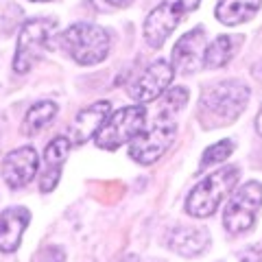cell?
<instances>
[{"label":"cell","mask_w":262,"mask_h":262,"mask_svg":"<svg viewBox=\"0 0 262 262\" xmlns=\"http://www.w3.org/2000/svg\"><path fill=\"white\" fill-rule=\"evenodd\" d=\"M249 88L243 81L227 79L203 90L199 101V118L203 127H225L232 125L247 107Z\"/></svg>","instance_id":"obj_1"},{"label":"cell","mask_w":262,"mask_h":262,"mask_svg":"<svg viewBox=\"0 0 262 262\" xmlns=\"http://www.w3.org/2000/svg\"><path fill=\"white\" fill-rule=\"evenodd\" d=\"M110 35L107 31L96 27V24L79 22L72 24L59 35V46L63 53H68L81 66L101 63L110 53Z\"/></svg>","instance_id":"obj_2"},{"label":"cell","mask_w":262,"mask_h":262,"mask_svg":"<svg viewBox=\"0 0 262 262\" xmlns=\"http://www.w3.org/2000/svg\"><path fill=\"white\" fill-rule=\"evenodd\" d=\"M238 175H241L238 166H225L216 170V173L208 175L199 186H194V190L188 196L186 212L196 219L212 216L221 206V201L225 199V194L236 186Z\"/></svg>","instance_id":"obj_3"},{"label":"cell","mask_w":262,"mask_h":262,"mask_svg":"<svg viewBox=\"0 0 262 262\" xmlns=\"http://www.w3.org/2000/svg\"><path fill=\"white\" fill-rule=\"evenodd\" d=\"M57 27H59L57 20H51V18H35L24 24L18 37L15 57H13V70L18 75L29 72L33 66L42 59L44 53L51 48Z\"/></svg>","instance_id":"obj_4"},{"label":"cell","mask_w":262,"mask_h":262,"mask_svg":"<svg viewBox=\"0 0 262 262\" xmlns=\"http://www.w3.org/2000/svg\"><path fill=\"white\" fill-rule=\"evenodd\" d=\"M177 131V122H175V114H166L160 112L155 122L144 129L140 136H136L131 140L129 146V155L134 158L138 164H153L158 162L166 149L170 146Z\"/></svg>","instance_id":"obj_5"},{"label":"cell","mask_w":262,"mask_h":262,"mask_svg":"<svg viewBox=\"0 0 262 262\" xmlns=\"http://www.w3.org/2000/svg\"><path fill=\"white\" fill-rule=\"evenodd\" d=\"M146 122V110L142 105H131V107H122L107 116L103 122L101 131L96 134V144L105 151H114L122 146L125 142H131L136 136L144 131Z\"/></svg>","instance_id":"obj_6"},{"label":"cell","mask_w":262,"mask_h":262,"mask_svg":"<svg viewBox=\"0 0 262 262\" xmlns=\"http://www.w3.org/2000/svg\"><path fill=\"white\" fill-rule=\"evenodd\" d=\"M262 206V184L247 182L234 192L232 201L227 203V210L223 214V223L227 232L243 234L253 227L256 223V214Z\"/></svg>","instance_id":"obj_7"},{"label":"cell","mask_w":262,"mask_h":262,"mask_svg":"<svg viewBox=\"0 0 262 262\" xmlns=\"http://www.w3.org/2000/svg\"><path fill=\"white\" fill-rule=\"evenodd\" d=\"M186 11L184 0H164L149 13V18L144 22V37L149 46L160 48L168 39V35L175 31V27L182 22Z\"/></svg>","instance_id":"obj_8"},{"label":"cell","mask_w":262,"mask_h":262,"mask_svg":"<svg viewBox=\"0 0 262 262\" xmlns=\"http://www.w3.org/2000/svg\"><path fill=\"white\" fill-rule=\"evenodd\" d=\"M173 66L166 59H158L153 61L149 68H146L134 85L129 88V96L138 103H151L158 96H162L166 92V88L173 81Z\"/></svg>","instance_id":"obj_9"},{"label":"cell","mask_w":262,"mask_h":262,"mask_svg":"<svg viewBox=\"0 0 262 262\" xmlns=\"http://www.w3.org/2000/svg\"><path fill=\"white\" fill-rule=\"evenodd\" d=\"M37 153L31 146H20V149L11 151L7 158L3 160V175L5 182L11 188H22L31 184V179L37 175Z\"/></svg>","instance_id":"obj_10"},{"label":"cell","mask_w":262,"mask_h":262,"mask_svg":"<svg viewBox=\"0 0 262 262\" xmlns=\"http://www.w3.org/2000/svg\"><path fill=\"white\" fill-rule=\"evenodd\" d=\"M107 116H110L107 101H98L94 105H90V107H85L83 112H79L75 122H72L68 129L70 144H83L88 140H92V138H96V134L101 131Z\"/></svg>","instance_id":"obj_11"},{"label":"cell","mask_w":262,"mask_h":262,"mask_svg":"<svg viewBox=\"0 0 262 262\" xmlns=\"http://www.w3.org/2000/svg\"><path fill=\"white\" fill-rule=\"evenodd\" d=\"M206 59V35L203 29H192L173 48V66L182 72H194Z\"/></svg>","instance_id":"obj_12"},{"label":"cell","mask_w":262,"mask_h":262,"mask_svg":"<svg viewBox=\"0 0 262 262\" xmlns=\"http://www.w3.org/2000/svg\"><path fill=\"white\" fill-rule=\"evenodd\" d=\"M70 146L72 144L68 138H61V136L48 142L46 151H44V173H42V182H39L42 192H53V188L59 184L61 166L70 153Z\"/></svg>","instance_id":"obj_13"},{"label":"cell","mask_w":262,"mask_h":262,"mask_svg":"<svg viewBox=\"0 0 262 262\" xmlns=\"http://www.w3.org/2000/svg\"><path fill=\"white\" fill-rule=\"evenodd\" d=\"M29 210L9 208L0 214V251H15L29 225Z\"/></svg>","instance_id":"obj_14"},{"label":"cell","mask_w":262,"mask_h":262,"mask_svg":"<svg viewBox=\"0 0 262 262\" xmlns=\"http://www.w3.org/2000/svg\"><path fill=\"white\" fill-rule=\"evenodd\" d=\"M210 234L203 227H177L170 234V247L182 256H199L208 247Z\"/></svg>","instance_id":"obj_15"},{"label":"cell","mask_w":262,"mask_h":262,"mask_svg":"<svg viewBox=\"0 0 262 262\" xmlns=\"http://www.w3.org/2000/svg\"><path fill=\"white\" fill-rule=\"evenodd\" d=\"M262 0H219L216 5V20H221L227 27L247 22L258 13Z\"/></svg>","instance_id":"obj_16"},{"label":"cell","mask_w":262,"mask_h":262,"mask_svg":"<svg viewBox=\"0 0 262 262\" xmlns=\"http://www.w3.org/2000/svg\"><path fill=\"white\" fill-rule=\"evenodd\" d=\"M238 42H241V37L236 39L232 35H219L214 42L208 46L203 63H206L208 68H223V66L234 57V48Z\"/></svg>","instance_id":"obj_17"},{"label":"cell","mask_w":262,"mask_h":262,"mask_svg":"<svg viewBox=\"0 0 262 262\" xmlns=\"http://www.w3.org/2000/svg\"><path fill=\"white\" fill-rule=\"evenodd\" d=\"M55 114H57V105L53 101H39V103H35L27 112V116H24L22 131H24V134H29V136L37 134V131H42L48 122L55 118Z\"/></svg>","instance_id":"obj_18"},{"label":"cell","mask_w":262,"mask_h":262,"mask_svg":"<svg viewBox=\"0 0 262 262\" xmlns=\"http://www.w3.org/2000/svg\"><path fill=\"white\" fill-rule=\"evenodd\" d=\"M234 149H236V144L232 140H219L216 144L208 146L201 155V168H208V166H212V164H219V162L227 160Z\"/></svg>","instance_id":"obj_19"},{"label":"cell","mask_w":262,"mask_h":262,"mask_svg":"<svg viewBox=\"0 0 262 262\" xmlns=\"http://www.w3.org/2000/svg\"><path fill=\"white\" fill-rule=\"evenodd\" d=\"M188 101V90L186 88H170L164 101L160 105V112H166V114H177L179 110L186 105Z\"/></svg>","instance_id":"obj_20"},{"label":"cell","mask_w":262,"mask_h":262,"mask_svg":"<svg viewBox=\"0 0 262 262\" xmlns=\"http://www.w3.org/2000/svg\"><path fill=\"white\" fill-rule=\"evenodd\" d=\"M66 253L61 247H46L39 253V262H63Z\"/></svg>","instance_id":"obj_21"},{"label":"cell","mask_w":262,"mask_h":262,"mask_svg":"<svg viewBox=\"0 0 262 262\" xmlns=\"http://www.w3.org/2000/svg\"><path fill=\"white\" fill-rule=\"evenodd\" d=\"M241 262H262V247H249L241 253Z\"/></svg>","instance_id":"obj_22"},{"label":"cell","mask_w":262,"mask_h":262,"mask_svg":"<svg viewBox=\"0 0 262 262\" xmlns=\"http://www.w3.org/2000/svg\"><path fill=\"white\" fill-rule=\"evenodd\" d=\"M201 0H184V7H186V11H194L196 7H199Z\"/></svg>","instance_id":"obj_23"},{"label":"cell","mask_w":262,"mask_h":262,"mask_svg":"<svg viewBox=\"0 0 262 262\" xmlns=\"http://www.w3.org/2000/svg\"><path fill=\"white\" fill-rule=\"evenodd\" d=\"M107 3H110V5H116V7H127L131 0H107Z\"/></svg>","instance_id":"obj_24"},{"label":"cell","mask_w":262,"mask_h":262,"mask_svg":"<svg viewBox=\"0 0 262 262\" xmlns=\"http://www.w3.org/2000/svg\"><path fill=\"white\" fill-rule=\"evenodd\" d=\"M256 129H258V134L262 136V110H260V114H258V118H256Z\"/></svg>","instance_id":"obj_25"},{"label":"cell","mask_w":262,"mask_h":262,"mask_svg":"<svg viewBox=\"0 0 262 262\" xmlns=\"http://www.w3.org/2000/svg\"><path fill=\"white\" fill-rule=\"evenodd\" d=\"M33 3H48V0H33Z\"/></svg>","instance_id":"obj_26"}]
</instances>
